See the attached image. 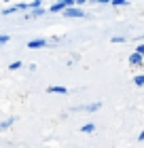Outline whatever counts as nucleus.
I'll use <instances>...</instances> for the list:
<instances>
[{"label":"nucleus","mask_w":144,"mask_h":148,"mask_svg":"<svg viewBox=\"0 0 144 148\" xmlns=\"http://www.w3.org/2000/svg\"><path fill=\"white\" fill-rule=\"evenodd\" d=\"M9 40H11V36H9V34H0V45H6Z\"/></svg>","instance_id":"nucleus-13"},{"label":"nucleus","mask_w":144,"mask_h":148,"mask_svg":"<svg viewBox=\"0 0 144 148\" xmlns=\"http://www.w3.org/2000/svg\"><path fill=\"white\" fill-rule=\"evenodd\" d=\"M43 47H47V40L45 38H34L28 42V49H43Z\"/></svg>","instance_id":"nucleus-3"},{"label":"nucleus","mask_w":144,"mask_h":148,"mask_svg":"<svg viewBox=\"0 0 144 148\" xmlns=\"http://www.w3.org/2000/svg\"><path fill=\"white\" fill-rule=\"evenodd\" d=\"M81 131H83V133H93V131H95V125H93V123H87V125L81 127Z\"/></svg>","instance_id":"nucleus-7"},{"label":"nucleus","mask_w":144,"mask_h":148,"mask_svg":"<svg viewBox=\"0 0 144 148\" xmlns=\"http://www.w3.org/2000/svg\"><path fill=\"white\" fill-rule=\"evenodd\" d=\"M45 13H47L45 9H36V11H32V13H30V17H43Z\"/></svg>","instance_id":"nucleus-9"},{"label":"nucleus","mask_w":144,"mask_h":148,"mask_svg":"<svg viewBox=\"0 0 144 148\" xmlns=\"http://www.w3.org/2000/svg\"><path fill=\"white\" fill-rule=\"evenodd\" d=\"M110 40H112V42H123L125 38H123V36H114V38H110Z\"/></svg>","instance_id":"nucleus-15"},{"label":"nucleus","mask_w":144,"mask_h":148,"mask_svg":"<svg viewBox=\"0 0 144 148\" xmlns=\"http://www.w3.org/2000/svg\"><path fill=\"white\" fill-rule=\"evenodd\" d=\"M127 62L132 64V66H140V64H142V55H138V53H132Z\"/></svg>","instance_id":"nucleus-5"},{"label":"nucleus","mask_w":144,"mask_h":148,"mask_svg":"<svg viewBox=\"0 0 144 148\" xmlns=\"http://www.w3.org/2000/svg\"><path fill=\"white\" fill-rule=\"evenodd\" d=\"M110 4H112V6H125L127 0H110Z\"/></svg>","instance_id":"nucleus-12"},{"label":"nucleus","mask_w":144,"mask_h":148,"mask_svg":"<svg viewBox=\"0 0 144 148\" xmlns=\"http://www.w3.org/2000/svg\"><path fill=\"white\" fill-rule=\"evenodd\" d=\"M134 53H138V55H142V57H144V42L136 47V51H134Z\"/></svg>","instance_id":"nucleus-14"},{"label":"nucleus","mask_w":144,"mask_h":148,"mask_svg":"<svg viewBox=\"0 0 144 148\" xmlns=\"http://www.w3.org/2000/svg\"><path fill=\"white\" fill-rule=\"evenodd\" d=\"M138 140H140V142H144V129L140 131V136H138Z\"/></svg>","instance_id":"nucleus-16"},{"label":"nucleus","mask_w":144,"mask_h":148,"mask_svg":"<svg viewBox=\"0 0 144 148\" xmlns=\"http://www.w3.org/2000/svg\"><path fill=\"white\" fill-rule=\"evenodd\" d=\"M36 9H43V0H32L30 2V11H36Z\"/></svg>","instance_id":"nucleus-8"},{"label":"nucleus","mask_w":144,"mask_h":148,"mask_svg":"<svg viewBox=\"0 0 144 148\" xmlns=\"http://www.w3.org/2000/svg\"><path fill=\"white\" fill-rule=\"evenodd\" d=\"M13 123H15V116H9L6 121H2V123H0V131H2V129H9Z\"/></svg>","instance_id":"nucleus-6"},{"label":"nucleus","mask_w":144,"mask_h":148,"mask_svg":"<svg viewBox=\"0 0 144 148\" xmlns=\"http://www.w3.org/2000/svg\"><path fill=\"white\" fill-rule=\"evenodd\" d=\"M49 93H55V95H68V89L61 87V85H53V87H49Z\"/></svg>","instance_id":"nucleus-4"},{"label":"nucleus","mask_w":144,"mask_h":148,"mask_svg":"<svg viewBox=\"0 0 144 148\" xmlns=\"http://www.w3.org/2000/svg\"><path fill=\"white\" fill-rule=\"evenodd\" d=\"M102 108V104L100 102H95V104H87V106H76L74 110H83V112H95V110H100Z\"/></svg>","instance_id":"nucleus-2"},{"label":"nucleus","mask_w":144,"mask_h":148,"mask_svg":"<svg viewBox=\"0 0 144 148\" xmlns=\"http://www.w3.org/2000/svg\"><path fill=\"white\" fill-rule=\"evenodd\" d=\"M17 68H21V62H19V59H15L13 64H9V70H17Z\"/></svg>","instance_id":"nucleus-11"},{"label":"nucleus","mask_w":144,"mask_h":148,"mask_svg":"<svg viewBox=\"0 0 144 148\" xmlns=\"http://www.w3.org/2000/svg\"><path fill=\"white\" fill-rule=\"evenodd\" d=\"M134 85H138V87H142V85H144V74H138V76L134 78Z\"/></svg>","instance_id":"nucleus-10"},{"label":"nucleus","mask_w":144,"mask_h":148,"mask_svg":"<svg viewBox=\"0 0 144 148\" xmlns=\"http://www.w3.org/2000/svg\"><path fill=\"white\" fill-rule=\"evenodd\" d=\"M64 17H85V11H83V9H79V6H74V9L64 11Z\"/></svg>","instance_id":"nucleus-1"}]
</instances>
